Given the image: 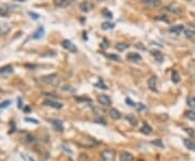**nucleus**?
Wrapping results in <instances>:
<instances>
[{"mask_svg":"<svg viewBox=\"0 0 195 161\" xmlns=\"http://www.w3.org/2000/svg\"><path fill=\"white\" fill-rule=\"evenodd\" d=\"M101 158L103 161H115L116 159V154L112 149H105L101 153Z\"/></svg>","mask_w":195,"mask_h":161,"instance_id":"nucleus-1","label":"nucleus"},{"mask_svg":"<svg viewBox=\"0 0 195 161\" xmlns=\"http://www.w3.org/2000/svg\"><path fill=\"white\" fill-rule=\"evenodd\" d=\"M41 80L44 81L47 85H59V78L56 76V74H51L48 75V76H45L41 78Z\"/></svg>","mask_w":195,"mask_h":161,"instance_id":"nucleus-2","label":"nucleus"},{"mask_svg":"<svg viewBox=\"0 0 195 161\" xmlns=\"http://www.w3.org/2000/svg\"><path fill=\"white\" fill-rule=\"evenodd\" d=\"M62 47L64 48L65 50H67L69 52H71V53H76L77 52V48L76 46L73 44V42L71 41V40H63L62 41Z\"/></svg>","mask_w":195,"mask_h":161,"instance_id":"nucleus-3","label":"nucleus"},{"mask_svg":"<svg viewBox=\"0 0 195 161\" xmlns=\"http://www.w3.org/2000/svg\"><path fill=\"white\" fill-rule=\"evenodd\" d=\"M53 2L56 8H66V7H71L75 0H53Z\"/></svg>","mask_w":195,"mask_h":161,"instance_id":"nucleus-4","label":"nucleus"},{"mask_svg":"<svg viewBox=\"0 0 195 161\" xmlns=\"http://www.w3.org/2000/svg\"><path fill=\"white\" fill-rule=\"evenodd\" d=\"M97 99H98V102H99V104H101V105H103V106H111L112 105V101H111V99L105 94L98 95Z\"/></svg>","mask_w":195,"mask_h":161,"instance_id":"nucleus-5","label":"nucleus"},{"mask_svg":"<svg viewBox=\"0 0 195 161\" xmlns=\"http://www.w3.org/2000/svg\"><path fill=\"white\" fill-rule=\"evenodd\" d=\"M126 60L129 61V62L137 63V62H140V61H142V56L140 55L139 53H136V52H131V53L127 54Z\"/></svg>","mask_w":195,"mask_h":161,"instance_id":"nucleus-6","label":"nucleus"},{"mask_svg":"<svg viewBox=\"0 0 195 161\" xmlns=\"http://www.w3.org/2000/svg\"><path fill=\"white\" fill-rule=\"evenodd\" d=\"M147 87L152 91H157V78L155 76H152L147 80Z\"/></svg>","mask_w":195,"mask_h":161,"instance_id":"nucleus-7","label":"nucleus"},{"mask_svg":"<svg viewBox=\"0 0 195 161\" xmlns=\"http://www.w3.org/2000/svg\"><path fill=\"white\" fill-rule=\"evenodd\" d=\"M44 105L45 106H50L52 108H55V109H60V108L63 107V104L59 103V102H54L52 99H46L44 102Z\"/></svg>","mask_w":195,"mask_h":161,"instance_id":"nucleus-8","label":"nucleus"},{"mask_svg":"<svg viewBox=\"0 0 195 161\" xmlns=\"http://www.w3.org/2000/svg\"><path fill=\"white\" fill-rule=\"evenodd\" d=\"M50 122L53 124L54 129H55L56 131H60V132H63V131H64V126H63V122L61 121V120L52 119V120H50Z\"/></svg>","mask_w":195,"mask_h":161,"instance_id":"nucleus-9","label":"nucleus"},{"mask_svg":"<svg viewBox=\"0 0 195 161\" xmlns=\"http://www.w3.org/2000/svg\"><path fill=\"white\" fill-rule=\"evenodd\" d=\"M184 30V26L183 25H174L169 28V33L174 34V35H180L182 31Z\"/></svg>","mask_w":195,"mask_h":161,"instance_id":"nucleus-10","label":"nucleus"},{"mask_svg":"<svg viewBox=\"0 0 195 161\" xmlns=\"http://www.w3.org/2000/svg\"><path fill=\"white\" fill-rule=\"evenodd\" d=\"M151 54L154 56V58H155V60L157 61L158 63H163V62H164V55H163L162 52H159L158 50H152Z\"/></svg>","mask_w":195,"mask_h":161,"instance_id":"nucleus-11","label":"nucleus"},{"mask_svg":"<svg viewBox=\"0 0 195 161\" xmlns=\"http://www.w3.org/2000/svg\"><path fill=\"white\" fill-rule=\"evenodd\" d=\"M142 3L145 7H151V8H155V7L160 6L159 0H142Z\"/></svg>","mask_w":195,"mask_h":161,"instance_id":"nucleus-12","label":"nucleus"},{"mask_svg":"<svg viewBox=\"0 0 195 161\" xmlns=\"http://www.w3.org/2000/svg\"><path fill=\"white\" fill-rule=\"evenodd\" d=\"M79 9H80V11H83V12H89L90 10L92 9V4L90 3L89 1H83L81 2L80 4H79Z\"/></svg>","mask_w":195,"mask_h":161,"instance_id":"nucleus-13","label":"nucleus"},{"mask_svg":"<svg viewBox=\"0 0 195 161\" xmlns=\"http://www.w3.org/2000/svg\"><path fill=\"white\" fill-rule=\"evenodd\" d=\"M119 157H121V161H132L135 159L132 154L128 153V151H122Z\"/></svg>","mask_w":195,"mask_h":161,"instance_id":"nucleus-14","label":"nucleus"},{"mask_svg":"<svg viewBox=\"0 0 195 161\" xmlns=\"http://www.w3.org/2000/svg\"><path fill=\"white\" fill-rule=\"evenodd\" d=\"M9 31H10V26H9V24L0 22V36L7 35Z\"/></svg>","mask_w":195,"mask_h":161,"instance_id":"nucleus-15","label":"nucleus"},{"mask_svg":"<svg viewBox=\"0 0 195 161\" xmlns=\"http://www.w3.org/2000/svg\"><path fill=\"white\" fill-rule=\"evenodd\" d=\"M44 34H45V28L42 26H40V27H38L37 30L34 33L33 38H34V39H40V38H42Z\"/></svg>","mask_w":195,"mask_h":161,"instance_id":"nucleus-16","label":"nucleus"},{"mask_svg":"<svg viewBox=\"0 0 195 161\" xmlns=\"http://www.w3.org/2000/svg\"><path fill=\"white\" fill-rule=\"evenodd\" d=\"M183 143H184L185 147H187L188 149H190V150H192V151H195V143L193 140H189V138H184Z\"/></svg>","mask_w":195,"mask_h":161,"instance_id":"nucleus-17","label":"nucleus"},{"mask_svg":"<svg viewBox=\"0 0 195 161\" xmlns=\"http://www.w3.org/2000/svg\"><path fill=\"white\" fill-rule=\"evenodd\" d=\"M164 10L168 11V12H171V13H181L182 12L181 8H179V7H174V6H167L164 8Z\"/></svg>","mask_w":195,"mask_h":161,"instance_id":"nucleus-18","label":"nucleus"},{"mask_svg":"<svg viewBox=\"0 0 195 161\" xmlns=\"http://www.w3.org/2000/svg\"><path fill=\"white\" fill-rule=\"evenodd\" d=\"M13 72V68L11 65H7V66H3L0 68V74L1 75H8V74H12Z\"/></svg>","mask_w":195,"mask_h":161,"instance_id":"nucleus-19","label":"nucleus"},{"mask_svg":"<svg viewBox=\"0 0 195 161\" xmlns=\"http://www.w3.org/2000/svg\"><path fill=\"white\" fill-rule=\"evenodd\" d=\"M110 115H111V117H112L113 119H115V120L119 119V118L121 117V114L116 109V108H112V109L110 110Z\"/></svg>","mask_w":195,"mask_h":161,"instance_id":"nucleus-20","label":"nucleus"},{"mask_svg":"<svg viewBox=\"0 0 195 161\" xmlns=\"http://www.w3.org/2000/svg\"><path fill=\"white\" fill-rule=\"evenodd\" d=\"M187 104L189 107L192 108V109H195V96L194 95H190V96H188Z\"/></svg>","mask_w":195,"mask_h":161,"instance_id":"nucleus-21","label":"nucleus"},{"mask_svg":"<svg viewBox=\"0 0 195 161\" xmlns=\"http://www.w3.org/2000/svg\"><path fill=\"white\" fill-rule=\"evenodd\" d=\"M141 132L143 133V134H145V135H150L152 133V128L147 123H144L143 126L141 128Z\"/></svg>","mask_w":195,"mask_h":161,"instance_id":"nucleus-22","label":"nucleus"},{"mask_svg":"<svg viewBox=\"0 0 195 161\" xmlns=\"http://www.w3.org/2000/svg\"><path fill=\"white\" fill-rule=\"evenodd\" d=\"M129 48V44H125V42H121V44H117L116 47H115V49L117 50V51L119 52H122L125 51L126 49H128Z\"/></svg>","mask_w":195,"mask_h":161,"instance_id":"nucleus-23","label":"nucleus"},{"mask_svg":"<svg viewBox=\"0 0 195 161\" xmlns=\"http://www.w3.org/2000/svg\"><path fill=\"white\" fill-rule=\"evenodd\" d=\"M171 80L174 81V83H178L180 81V75L178 74L177 70H172V74H171Z\"/></svg>","mask_w":195,"mask_h":161,"instance_id":"nucleus-24","label":"nucleus"},{"mask_svg":"<svg viewBox=\"0 0 195 161\" xmlns=\"http://www.w3.org/2000/svg\"><path fill=\"white\" fill-rule=\"evenodd\" d=\"M184 34H185V37L187 38H194L195 37V30L192 28H189V29H185L184 30Z\"/></svg>","mask_w":195,"mask_h":161,"instance_id":"nucleus-25","label":"nucleus"},{"mask_svg":"<svg viewBox=\"0 0 195 161\" xmlns=\"http://www.w3.org/2000/svg\"><path fill=\"white\" fill-rule=\"evenodd\" d=\"M94 85H96L97 88H99V89H103V90H107L108 89L107 85H106L105 83L103 82V80H102L101 78H99V81H98V82Z\"/></svg>","mask_w":195,"mask_h":161,"instance_id":"nucleus-26","label":"nucleus"},{"mask_svg":"<svg viewBox=\"0 0 195 161\" xmlns=\"http://www.w3.org/2000/svg\"><path fill=\"white\" fill-rule=\"evenodd\" d=\"M106 58H110L111 61H114V62H121V58L119 55H116V54H106Z\"/></svg>","mask_w":195,"mask_h":161,"instance_id":"nucleus-27","label":"nucleus"},{"mask_svg":"<svg viewBox=\"0 0 195 161\" xmlns=\"http://www.w3.org/2000/svg\"><path fill=\"white\" fill-rule=\"evenodd\" d=\"M101 27H102V29H103V30H108V29L114 28V24L110 23V22H104V23L102 24Z\"/></svg>","mask_w":195,"mask_h":161,"instance_id":"nucleus-28","label":"nucleus"},{"mask_svg":"<svg viewBox=\"0 0 195 161\" xmlns=\"http://www.w3.org/2000/svg\"><path fill=\"white\" fill-rule=\"evenodd\" d=\"M126 119L129 121V123L130 124H132V126H137L138 124V120H137V118L136 117H133V116H131V115H129V116H127L126 117Z\"/></svg>","mask_w":195,"mask_h":161,"instance_id":"nucleus-29","label":"nucleus"},{"mask_svg":"<svg viewBox=\"0 0 195 161\" xmlns=\"http://www.w3.org/2000/svg\"><path fill=\"white\" fill-rule=\"evenodd\" d=\"M185 117L189 118L192 121H195V110H189V112L185 113Z\"/></svg>","mask_w":195,"mask_h":161,"instance_id":"nucleus-30","label":"nucleus"},{"mask_svg":"<svg viewBox=\"0 0 195 161\" xmlns=\"http://www.w3.org/2000/svg\"><path fill=\"white\" fill-rule=\"evenodd\" d=\"M102 14H103L104 17H106V19H113V14L111 11H108L107 9H104L103 11H102Z\"/></svg>","mask_w":195,"mask_h":161,"instance_id":"nucleus-31","label":"nucleus"},{"mask_svg":"<svg viewBox=\"0 0 195 161\" xmlns=\"http://www.w3.org/2000/svg\"><path fill=\"white\" fill-rule=\"evenodd\" d=\"M136 108H137V110L139 113H141V112H143V110H146L147 109V107L144 104H142V103H138L137 105H136Z\"/></svg>","mask_w":195,"mask_h":161,"instance_id":"nucleus-32","label":"nucleus"},{"mask_svg":"<svg viewBox=\"0 0 195 161\" xmlns=\"http://www.w3.org/2000/svg\"><path fill=\"white\" fill-rule=\"evenodd\" d=\"M152 144H153V145H156V146L159 147V148H164V144H163V142H162L160 140H152Z\"/></svg>","mask_w":195,"mask_h":161,"instance_id":"nucleus-33","label":"nucleus"},{"mask_svg":"<svg viewBox=\"0 0 195 161\" xmlns=\"http://www.w3.org/2000/svg\"><path fill=\"white\" fill-rule=\"evenodd\" d=\"M10 105H11V101H9V99H8V101H3L1 104H0V108H1V109H2V108L9 107V106H10Z\"/></svg>","mask_w":195,"mask_h":161,"instance_id":"nucleus-34","label":"nucleus"},{"mask_svg":"<svg viewBox=\"0 0 195 161\" xmlns=\"http://www.w3.org/2000/svg\"><path fill=\"white\" fill-rule=\"evenodd\" d=\"M28 15L31 17L33 20H38L40 17V15L39 14H37V13H35V12H31V11H29L28 12Z\"/></svg>","mask_w":195,"mask_h":161,"instance_id":"nucleus-35","label":"nucleus"},{"mask_svg":"<svg viewBox=\"0 0 195 161\" xmlns=\"http://www.w3.org/2000/svg\"><path fill=\"white\" fill-rule=\"evenodd\" d=\"M61 89H62V91H67V92H74L75 91L73 88H71V85H63Z\"/></svg>","mask_w":195,"mask_h":161,"instance_id":"nucleus-36","label":"nucleus"},{"mask_svg":"<svg viewBox=\"0 0 195 161\" xmlns=\"http://www.w3.org/2000/svg\"><path fill=\"white\" fill-rule=\"evenodd\" d=\"M0 15L1 16H8L9 15V12L7 11V9H0Z\"/></svg>","mask_w":195,"mask_h":161,"instance_id":"nucleus-37","label":"nucleus"},{"mask_svg":"<svg viewBox=\"0 0 195 161\" xmlns=\"http://www.w3.org/2000/svg\"><path fill=\"white\" fill-rule=\"evenodd\" d=\"M167 16H165V15H160V16H156L155 20H157V21H165L166 23H168V19H166Z\"/></svg>","mask_w":195,"mask_h":161,"instance_id":"nucleus-38","label":"nucleus"},{"mask_svg":"<svg viewBox=\"0 0 195 161\" xmlns=\"http://www.w3.org/2000/svg\"><path fill=\"white\" fill-rule=\"evenodd\" d=\"M75 99H77V101H83V102H91V99H89V97H75Z\"/></svg>","mask_w":195,"mask_h":161,"instance_id":"nucleus-39","label":"nucleus"},{"mask_svg":"<svg viewBox=\"0 0 195 161\" xmlns=\"http://www.w3.org/2000/svg\"><path fill=\"white\" fill-rule=\"evenodd\" d=\"M26 121L31 122V123H35V124H38V123H39V121H38L37 119H33V118H26Z\"/></svg>","mask_w":195,"mask_h":161,"instance_id":"nucleus-40","label":"nucleus"},{"mask_svg":"<svg viewBox=\"0 0 195 161\" xmlns=\"http://www.w3.org/2000/svg\"><path fill=\"white\" fill-rule=\"evenodd\" d=\"M184 130H185V132H187L188 134H190V135H191V136H193V135H194V131L192 130V129L187 128V129H184Z\"/></svg>","mask_w":195,"mask_h":161,"instance_id":"nucleus-41","label":"nucleus"},{"mask_svg":"<svg viewBox=\"0 0 195 161\" xmlns=\"http://www.w3.org/2000/svg\"><path fill=\"white\" fill-rule=\"evenodd\" d=\"M126 103L128 104L129 106H136V105H135V103H133V102L131 101L130 99H128V97H127V99H126Z\"/></svg>","mask_w":195,"mask_h":161,"instance_id":"nucleus-42","label":"nucleus"},{"mask_svg":"<svg viewBox=\"0 0 195 161\" xmlns=\"http://www.w3.org/2000/svg\"><path fill=\"white\" fill-rule=\"evenodd\" d=\"M136 48H138V49H141V50H145V47L142 46L141 42H138V44H136Z\"/></svg>","mask_w":195,"mask_h":161,"instance_id":"nucleus-43","label":"nucleus"},{"mask_svg":"<svg viewBox=\"0 0 195 161\" xmlns=\"http://www.w3.org/2000/svg\"><path fill=\"white\" fill-rule=\"evenodd\" d=\"M107 47H108L107 41H106V39H104V41H103V48H104V49H106Z\"/></svg>","mask_w":195,"mask_h":161,"instance_id":"nucleus-44","label":"nucleus"},{"mask_svg":"<svg viewBox=\"0 0 195 161\" xmlns=\"http://www.w3.org/2000/svg\"><path fill=\"white\" fill-rule=\"evenodd\" d=\"M17 102H19V104H17L19 108H22V99H17Z\"/></svg>","mask_w":195,"mask_h":161,"instance_id":"nucleus-45","label":"nucleus"},{"mask_svg":"<svg viewBox=\"0 0 195 161\" xmlns=\"http://www.w3.org/2000/svg\"><path fill=\"white\" fill-rule=\"evenodd\" d=\"M24 110H25L26 113H29V112H31V108H29V107H25V108H24Z\"/></svg>","mask_w":195,"mask_h":161,"instance_id":"nucleus-46","label":"nucleus"},{"mask_svg":"<svg viewBox=\"0 0 195 161\" xmlns=\"http://www.w3.org/2000/svg\"><path fill=\"white\" fill-rule=\"evenodd\" d=\"M98 1H105V0H98Z\"/></svg>","mask_w":195,"mask_h":161,"instance_id":"nucleus-47","label":"nucleus"},{"mask_svg":"<svg viewBox=\"0 0 195 161\" xmlns=\"http://www.w3.org/2000/svg\"><path fill=\"white\" fill-rule=\"evenodd\" d=\"M187 1H191V0H187Z\"/></svg>","mask_w":195,"mask_h":161,"instance_id":"nucleus-48","label":"nucleus"}]
</instances>
